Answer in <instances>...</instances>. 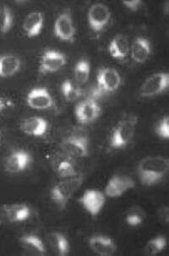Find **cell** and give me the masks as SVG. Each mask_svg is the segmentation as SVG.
<instances>
[{"instance_id":"cell-8","label":"cell","mask_w":169,"mask_h":256,"mask_svg":"<svg viewBox=\"0 0 169 256\" xmlns=\"http://www.w3.org/2000/svg\"><path fill=\"white\" fill-rule=\"evenodd\" d=\"M56 38L66 42H74L76 35L73 17L70 8L61 12L54 22V26Z\"/></svg>"},{"instance_id":"cell-26","label":"cell","mask_w":169,"mask_h":256,"mask_svg":"<svg viewBox=\"0 0 169 256\" xmlns=\"http://www.w3.org/2000/svg\"><path fill=\"white\" fill-rule=\"evenodd\" d=\"M90 64L86 58H82L74 66V76L76 84H84L90 78Z\"/></svg>"},{"instance_id":"cell-32","label":"cell","mask_w":169,"mask_h":256,"mask_svg":"<svg viewBox=\"0 0 169 256\" xmlns=\"http://www.w3.org/2000/svg\"><path fill=\"white\" fill-rule=\"evenodd\" d=\"M158 216L160 221L164 224H168L169 222V208L168 206H162L158 212Z\"/></svg>"},{"instance_id":"cell-10","label":"cell","mask_w":169,"mask_h":256,"mask_svg":"<svg viewBox=\"0 0 169 256\" xmlns=\"http://www.w3.org/2000/svg\"><path fill=\"white\" fill-rule=\"evenodd\" d=\"M67 63V58L57 50H48L42 55L39 61V72L41 74L54 73L60 70Z\"/></svg>"},{"instance_id":"cell-11","label":"cell","mask_w":169,"mask_h":256,"mask_svg":"<svg viewBox=\"0 0 169 256\" xmlns=\"http://www.w3.org/2000/svg\"><path fill=\"white\" fill-rule=\"evenodd\" d=\"M101 106L94 99L86 98L84 101L77 104L74 110L76 117L83 124L92 123L101 114Z\"/></svg>"},{"instance_id":"cell-5","label":"cell","mask_w":169,"mask_h":256,"mask_svg":"<svg viewBox=\"0 0 169 256\" xmlns=\"http://www.w3.org/2000/svg\"><path fill=\"white\" fill-rule=\"evenodd\" d=\"M60 148L68 158L82 159L89 155V140L84 134H74L64 139Z\"/></svg>"},{"instance_id":"cell-17","label":"cell","mask_w":169,"mask_h":256,"mask_svg":"<svg viewBox=\"0 0 169 256\" xmlns=\"http://www.w3.org/2000/svg\"><path fill=\"white\" fill-rule=\"evenodd\" d=\"M90 250L98 256H111L117 250L115 242L110 238L102 235H96L88 240Z\"/></svg>"},{"instance_id":"cell-29","label":"cell","mask_w":169,"mask_h":256,"mask_svg":"<svg viewBox=\"0 0 169 256\" xmlns=\"http://www.w3.org/2000/svg\"><path fill=\"white\" fill-rule=\"evenodd\" d=\"M144 218H146V214L144 210L140 209V207L136 206L128 210L126 216V222L128 226H137L143 224Z\"/></svg>"},{"instance_id":"cell-9","label":"cell","mask_w":169,"mask_h":256,"mask_svg":"<svg viewBox=\"0 0 169 256\" xmlns=\"http://www.w3.org/2000/svg\"><path fill=\"white\" fill-rule=\"evenodd\" d=\"M32 164V156L28 150L18 149L10 153L4 161V168L6 172L16 174L24 172Z\"/></svg>"},{"instance_id":"cell-23","label":"cell","mask_w":169,"mask_h":256,"mask_svg":"<svg viewBox=\"0 0 169 256\" xmlns=\"http://www.w3.org/2000/svg\"><path fill=\"white\" fill-rule=\"evenodd\" d=\"M22 248L30 256H46V248L44 242L38 236L32 234L24 235L19 240Z\"/></svg>"},{"instance_id":"cell-2","label":"cell","mask_w":169,"mask_h":256,"mask_svg":"<svg viewBox=\"0 0 169 256\" xmlns=\"http://www.w3.org/2000/svg\"><path fill=\"white\" fill-rule=\"evenodd\" d=\"M121 83V76L115 68L110 67L100 68L96 76V84L90 90L88 98L98 101L105 96L115 92Z\"/></svg>"},{"instance_id":"cell-20","label":"cell","mask_w":169,"mask_h":256,"mask_svg":"<svg viewBox=\"0 0 169 256\" xmlns=\"http://www.w3.org/2000/svg\"><path fill=\"white\" fill-rule=\"evenodd\" d=\"M52 162L55 172L62 178L77 174L76 166L66 154H55L52 156Z\"/></svg>"},{"instance_id":"cell-13","label":"cell","mask_w":169,"mask_h":256,"mask_svg":"<svg viewBox=\"0 0 169 256\" xmlns=\"http://www.w3.org/2000/svg\"><path fill=\"white\" fill-rule=\"evenodd\" d=\"M20 130L30 136L42 138L46 136L50 130V123L44 118L39 116L28 117L20 124Z\"/></svg>"},{"instance_id":"cell-35","label":"cell","mask_w":169,"mask_h":256,"mask_svg":"<svg viewBox=\"0 0 169 256\" xmlns=\"http://www.w3.org/2000/svg\"><path fill=\"white\" fill-rule=\"evenodd\" d=\"M0 142H1V136H0Z\"/></svg>"},{"instance_id":"cell-1","label":"cell","mask_w":169,"mask_h":256,"mask_svg":"<svg viewBox=\"0 0 169 256\" xmlns=\"http://www.w3.org/2000/svg\"><path fill=\"white\" fill-rule=\"evenodd\" d=\"M169 162L160 156L143 158L137 166V175L144 186H154L164 181L168 174Z\"/></svg>"},{"instance_id":"cell-6","label":"cell","mask_w":169,"mask_h":256,"mask_svg":"<svg viewBox=\"0 0 169 256\" xmlns=\"http://www.w3.org/2000/svg\"><path fill=\"white\" fill-rule=\"evenodd\" d=\"M169 74L168 72H158L144 80L140 88V95L150 98L164 94L168 89Z\"/></svg>"},{"instance_id":"cell-7","label":"cell","mask_w":169,"mask_h":256,"mask_svg":"<svg viewBox=\"0 0 169 256\" xmlns=\"http://www.w3.org/2000/svg\"><path fill=\"white\" fill-rule=\"evenodd\" d=\"M111 19V11L104 4H94L88 10V24L94 33L102 32L110 25Z\"/></svg>"},{"instance_id":"cell-22","label":"cell","mask_w":169,"mask_h":256,"mask_svg":"<svg viewBox=\"0 0 169 256\" xmlns=\"http://www.w3.org/2000/svg\"><path fill=\"white\" fill-rule=\"evenodd\" d=\"M22 60L16 55L6 54L0 55V78L14 76L22 68Z\"/></svg>"},{"instance_id":"cell-27","label":"cell","mask_w":169,"mask_h":256,"mask_svg":"<svg viewBox=\"0 0 169 256\" xmlns=\"http://www.w3.org/2000/svg\"><path fill=\"white\" fill-rule=\"evenodd\" d=\"M166 246V238L158 236L146 242L144 246V254L146 256H154L158 254L165 250Z\"/></svg>"},{"instance_id":"cell-24","label":"cell","mask_w":169,"mask_h":256,"mask_svg":"<svg viewBox=\"0 0 169 256\" xmlns=\"http://www.w3.org/2000/svg\"><path fill=\"white\" fill-rule=\"evenodd\" d=\"M48 242L55 254L58 256H66L68 254L70 244L66 236L58 232H50L48 235Z\"/></svg>"},{"instance_id":"cell-15","label":"cell","mask_w":169,"mask_h":256,"mask_svg":"<svg viewBox=\"0 0 169 256\" xmlns=\"http://www.w3.org/2000/svg\"><path fill=\"white\" fill-rule=\"evenodd\" d=\"M105 196L104 194L96 190H88L86 191L82 198L80 203L84 210L90 215L95 216L101 212L102 209L105 204Z\"/></svg>"},{"instance_id":"cell-31","label":"cell","mask_w":169,"mask_h":256,"mask_svg":"<svg viewBox=\"0 0 169 256\" xmlns=\"http://www.w3.org/2000/svg\"><path fill=\"white\" fill-rule=\"evenodd\" d=\"M124 6L131 11H138L142 10L144 3L140 0H132V1H124Z\"/></svg>"},{"instance_id":"cell-16","label":"cell","mask_w":169,"mask_h":256,"mask_svg":"<svg viewBox=\"0 0 169 256\" xmlns=\"http://www.w3.org/2000/svg\"><path fill=\"white\" fill-rule=\"evenodd\" d=\"M152 51V44L144 36H138L134 39L130 46V54L134 63L144 64L150 58Z\"/></svg>"},{"instance_id":"cell-30","label":"cell","mask_w":169,"mask_h":256,"mask_svg":"<svg viewBox=\"0 0 169 256\" xmlns=\"http://www.w3.org/2000/svg\"><path fill=\"white\" fill-rule=\"evenodd\" d=\"M155 132L161 139L168 140L169 120L168 116H164L156 126Z\"/></svg>"},{"instance_id":"cell-34","label":"cell","mask_w":169,"mask_h":256,"mask_svg":"<svg viewBox=\"0 0 169 256\" xmlns=\"http://www.w3.org/2000/svg\"><path fill=\"white\" fill-rule=\"evenodd\" d=\"M168 10H169V2H166V3L165 4V6H164V12H165V14H168Z\"/></svg>"},{"instance_id":"cell-25","label":"cell","mask_w":169,"mask_h":256,"mask_svg":"<svg viewBox=\"0 0 169 256\" xmlns=\"http://www.w3.org/2000/svg\"><path fill=\"white\" fill-rule=\"evenodd\" d=\"M60 89H61L64 98L68 102L76 101L83 94L79 86L74 84V82H71L70 80H64L63 83L60 86Z\"/></svg>"},{"instance_id":"cell-4","label":"cell","mask_w":169,"mask_h":256,"mask_svg":"<svg viewBox=\"0 0 169 256\" xmlns=\"http://www.w3.org/2000/svg\"><path fill=\"white\" fill-rule=\"evenodd\" d=\"M83 182L82 174L74 175L71 177L66 178L57 182L50 192L51 199L60 209H64L67 206L70 200L77 188L82 186Z\"/></svg>"},{"instance_id":"cell-14","label":"cell","mask_w":169,"mask_h":256,"mask_svg":"<svg viewBox=\"0 0 169 256\" xmlns=\"http://www.w3.org/2000/svg\"><path fill=\"white\" fill-rule=\"evenodd\" d=\"M134 187V180L126 175H114L105 187V194L108 197L116 198Z\"/></svg>"},{"instance_id":"cell-19","label":"cell","mask_w":169,"mask_h":256,"mask_svg":"<svg viewBox=\"0 0 169 256\" xmlns=\"http://www.w3.org/2000/svg\"><path fill=\"white\" fill-rule=\"evenodd\" d=\"M44 26V14L40 11H33L26 16L22 29L28 38H35L42 32Z\"/></svg>"},{"instance_id":"cell-21","label":"cell","mask_w":169,"mask_h":256,"mask_svg":"<svg viewBox=\"0 0 169 256\" xmlns=\"http://www.w3.org/2000/svg\"><path fill=\"white\" fill-rule=\"evenodd\" d=\"M108 50L110 55L114 58L120 61H124L126 58L128 57L130 51L128 38L123 34L116 36L110 42Z\"/></svg>"},{"instance_id":"cell-18","label":"cell","mask_w":169,"mask_h":256,"mask_svg":"<svg viewBox=\"0 0 169 256\" xmlns=\"http://www.w3.org/2000/svg\"><path fill=\"white\" fill-rule=\"evenodd\" d=\"M3 210L6 218L14 224L28 221L32 216L30 207L22 203L6 204L4 206Z\"/></svg>"},{"instance_id":"cell-12","label":"cell","mask_w":169,"mask_h":256,"mask_svg":"<svg viewBox=\"0 0 169 256\" xmlns=\"http://www.w3.org/2000/svg\"><path fill=\"white\" fill-rule=\"evenodd\" d=\"M28 106L36 110H46L54 106V100L50 90L45 88H35L26 96Z\"/></svg>"},{"instance_id":"cell-33","label":"cell","mask_w":169,"mask_h":256,"mask_svg":"<svg viewBox=\"0 0 169 256\" xmlns=\"http://www.w3.org/2000/svg\"><path fill=\"white\" fill-rule=\"evenodd\" d=\"M13 106H14L13 102L6 98H3V96H0V114L6 111V109L10 108Z\"/></svg>"},{"instance_id":"cell-3","label":"cell","mask_w":169,"mask_h":256,"mask_svg":"<svg viewBox=\"0 0 169 256\" xmlns=\"http://www.w3.org/2000/svg\"><path fill=\"white\" fill-rule=\"evenodd\" d=\"M137 118L130 116L120 121L112 130L110 148L114 150H123L130 144L136 130Z\"/></svg>"},{"instance_id":"cell-28","label":"cell","mask_w":169,"mask_h":256,"mask_svg":"<svg viewBox=\"0 0 169 256\" xmlns=\"http://www.w3.org/2000/svg\"><path fill=\"white\" fill-rule=\"evenodd\" d=\"M14 24V16L8 6L0 4V33L6 34Z\"/></svg>"}]
</instances>
